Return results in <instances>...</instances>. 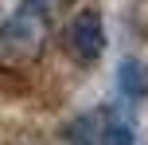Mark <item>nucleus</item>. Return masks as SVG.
Returning <instances> with one entry per match:
<instances>
[{
	"instance_id": "1",
	"label": "nucleus",
	"mask_w": 148,
	"mask_h": 145,
	"mask_svg": "<svg viewBox=\"0 0 148 145\" xmlns=\"http://www.w3.org/2000/svg\"><path fill=\"white\" fill-rule=\"evenodd\" d=\"M47 0H23L20 12L0 28V59L8 63H23V59H35L39 47L47 39V12H43Z\"/></svg>"
},
{
	"instance_id": "2",
	"label": "nucleus",
	"mask_w": 148,
	"mask_h": 145,
	"mask_svg": "<svg viewBox=\"0 0 148 145\" xmlns=\"http://www.w3.org/2000/svg\"><path fill=\"white\" fill-rule=\"evenodd\" d=\"M70 51L78 63H94L97 55L105 51V28H101V12H94V8H86V12H78L70 20Z\"/></svg>"
},
{
	"instance_id": "3",
	"label": "nucleus",
	"mask_w": 148,
	"mask_h": 145,
	"mask_svg": "<svg viewBox=\"0 0 148 145\" xmlns=\"http://www.w3.org/2000/svg\"><path fill=\"white\" fill-rule=\"evenodd\" d=\"M117 86L125 94V102H144V94H148V67L140 59H125L121 71H117Z\"/></svg>"
},
{
	"instance_id": "4",
	"label": "nucleus",
	"mask_w": 148,
	"mask_h": 145,
	"mask_svg": "<svg viewBox=\"0 0 148 145\" xmlns=\"http://www.w3.org/2000/svg\"><path fill=\"white\" fill-rule=\"evenodd\" d=\"M62 141L66 145H105V122L94 114H82L66 122V130H62Z\"/></svg>"
},
{
	"instance_id": "5",
	"label": "nucleus",
	"mask_w": 148,
	"mask_h": 145,
	"mask_svg": "<svg viewBox=\"0 0 148 145\" xmlns=\"http://www.w3.org/2000/svg\"><path fill=\"white\" fill-rule=\"evenodd\" d=\"M101 122H105V145H133V126L117 110H105Z\"/></svg>"
}]
</instances>
